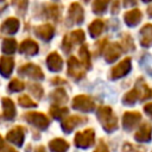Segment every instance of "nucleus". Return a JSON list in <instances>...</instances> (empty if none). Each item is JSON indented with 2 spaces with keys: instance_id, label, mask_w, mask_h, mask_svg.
I'll list each match as a JSON object with an SVG mask.
<instances>
[{
  "instance_id": "nucleus-31",
  "label": "nucleus",
  "mask_w": 152,
  "mask_h": 152,
  "mask_svg": "<svg viewBox=\"0 0 152 152\" xmlns=\"http://www.w3.org/2000/svg\"><path fill=\"white\" fill-rule=\"evenodd\" d=\"M46 12L49 14L50 18H52L53 20H57L58 17H59V13H61V8L57 6V5H49L48 8H46Z\"/></svg>"
},
{
  "instance_id": "nucleus-46",
  "label": "nucleus",
  "mask_w": 152,
  "mask_h": 152,
  "mask_svg": "<svg viewBox=\"0 0 152 152\" xmlns=\"http://www.w3.org/2000/svg\"><path fill=\"white\" fill-rule=\"evenodd\" d=\"M144 2H150V1H152V0H142Z\"/></svg>"
},
{
  "instance_id": "nucleus-27",
  "label": "nucleus",
  "mask_w": 152,
  "mask_h": 152,
  "mask_svg": "<svg viewBox=\"0 0 152 152\" xmlns=\"http://www.w3.org/2000/svg\"><path fill=\"white\" fill-rule=\"evenodd\" d=\"M139 99V94H138V90L137 89H133V90H131V91H128L125 96H124V99H122V102L125 103V104H127V106H131V104H133V103H135V101Z\"/></svg>"
},
{
  "instance_id": "nucleus-5",
  "label": "nucleus",
  "mask_w": 152,
  "mask_h": 152,
  "mask_svg": "<svg viewBox=\"0 0 152 152\" xmlns=\"http://www.w3.org/2000/svg\"><path fill=\"white\" fill-rule=\"evenodd\" d=\"M129 70H131V59L129 58H125L118 65H115L114 68H112L110 76L113 78H119V77L125 76Z\"/></svg>"
},
{
  "instance_id": "nucleus-11",
  "label": "nucleus",
  "mask_w": 152,
  "mask_h": 152,
  "mask_svg": "<svg viewBox=\"0 0 152 152\" xmlns=\"http://www.w3.org/2000/svg\"><path fill=\"white\" fill-rule=\"evenodd\" d=\"M19 74L30 76V77H33V78H43V76H44L43 72H42V70H40V68L37 66V65H34V64L23 65L19 69Z\"/></svg>"
},
{
  "instance_id": "nucleus-41",
  "label": "nucleus",
  "mask_w": 152,
  "mask_h": 152,
  "mask_svg": "<svg viewBox=\"0 0 152 152\" xmlns=\"http://www.w3.org/2000/svg\"><path fill=\"white\" fill-rule=\"evenodd\" d=\"M144 110L146 114H148L150 116H152V103H147L144 106Z\"/></svg>"
},
{
  "instance_id": "nucleus-26",
  "label": "nucleus",
  "mask_w": 152,
  "mask_h": 152,
  "mask_svg": "<svg viewBox=\"0 0 152 152\" xmlns=\"http://www.w3.org/2000/svg\"><path fill=\"white\" fill-rule=\"evenodd\" d=\"M109 4V0H94L93 2V11L96 14H102Z\"/></svg>"
},
{
  "instance_id": "nucleus-3",
  "label": "nucleus",
  "mask_w": 152,
  "mask_h": 152,
  "mask_svg": "<svg viewBox=\"0 0 152 152\" xmlns=\"http://www.w3.org/2000/svg\"><path fill=\"white\" fill-rule=\"evenodd\" d=\"M94 142V131L86 129L84 132H77L75 135V145L81 148H87Z\"/></svg>"
},
{
  "instance_id": "nucleus-10",
  "label": "nucleus",
  "mask_w": 152,
  "mask_h": 152,
  "mask_svg": "<svg viewBox=\"0 0 152 152\" xmlns=\"http://www.w3.org/2000/svg\"><path fill=\"white\" fill-rule=\"evenodd\" d=\"M141 119V115L138 112H127L122 116V126L126 129H131L133 126H135Z\"/></svg>"
},
{
  "instance_id": "nucleus-12",
  "label": "nucleus",
  "mask_w": 152,
  "mask_h": 152,
  "mask_svg": "<svg viewBox=\"0 0 152 152\" xmlns=\"http://www.w3.org/2000/svg\"><path fill=\"white\" fill-rule=\"evenodd\" d=\"M140 44L145 48L152 45V24H146L140 30Z\"/></svg>"
},
{
  "instance_id": "nucleus-30",
  "label": "nucleus",
  "mask_w": 152,
  "mask_h": 152,
  "mask_svg": "<svg viewBox=\"0 0 152 152\" xmlns=\"http://www.w3.org/2000/svg\"><path fill=\"white\" fill-rule=\"evenodd\" d=\"M69 37H70V40L72 44L74 43L78 44V43H82L84 40V32L82 30H76V31H72L69 34Z\"/></svg>"
},
{
  "instance_id": "nucleus-2",
  "label": "nucleus",
  "mask_w": 152,
  "mask_h": 152,
  "mask_svg": "<svg viewBox=\"0 0 152 152\" xmlns=\"http://www.w3.org/2000/svg\"><path fill=\"white\" fill-rule=\"evenodd\" d=\"M72 107L81 112H91L95 108V103L91 97L87 95H78L72 100Z\"/></svg>"
},
{
  "instance_id": "nucleus-16",
  "label": "nucleus",
  "mask_w": 152,
  "mask_h": 152,
  "mask_svg": "<svg viewBox=\"0 0 152 152\" xmlns=\"http://www.w3.org/2000/svg\"><path fill=\"white\" fill-rule=\"evenodd\" d=\"M18 28H19V20L17 18H13V17L7 18L1 25V31L4 33H7V34L15 33L18 31Z\"/></svg>"
},
{
  "instance_id": "nucleus-24",
  "label": "nucleus",
  "mask_w": 152,
  "mask_h": 152,
  "mask_svg": "<svg viewBox=\"0 0 152 152\" xmlns=\"http://www.w3.org/2000/svg\"><path fill=\"white\" fill-rule=\"evenodd\" d=\"M51 99H52L55 106H59V104H63V103L66 102L68 96H66V94H65V91H64L63 89H56V90L52 93Z\"/></svg>"
},
{
  "instance_id": "nucleus-6",
  "label": "nucleus",
  "mask_w": 152,
  "mask_h": 152,
  "mask_svg": "<svg viewBox=\"0 0 152 152\" xmlns=\"http://www.w3.org/2000/svg\"><path fill=\"white\" fill-rule=\"evenodd\" d=\"M69 18L75 24H81L84 19V11L83 7L78 2H72L69 7Z\"/></svg>"
},
{
  "instance_id": "nucleus-48",
  "label": "nucleus",
  "mask_w": 152,
  "mask_h": 152,
  "mask_svg": "<svg viewBox=\"0 0 152 152\" xmlns=\"http://www.w3.org/2000/svg\"><path fill=\"white\" fill-rule=\"evenodd\" d=\"M83 1H86V2H87V1H89V0H83Z\"/></svg>"
},
{
  "instance_id": "nucleus-21",
  "label": "nucleus",
  "mask_w": 152,
  "mask_h": 152,
  "mask_svg": "<svg viewBox=\"0 0 152 152\" xmlns=\"http://www.w3.org/2000/svg\"><path fill=\"white\" fill-rule=\"evenodd\" d=\"M2 108H4V118L5 119L11 120V119L14 118V115H15V108H14L13 102L10 99H7V97L2 99Z\"/></svg>"
},
{
  "instance_id": "nucleus-4",
  "label": "nucleus",
  "mask_w": 152,
  "mask_h": 152,
  "mask_svg": "<svg viewBox=\"0 0 152 152\" xmlns=\"http://www.w3.org/2000/svg\"><path fill=\"white\" fill-rule=\"evenodd\" d=\"M103 52H104V59L108 63H112L118 57H120V55L122 53V48L119 43H112L103 50Z\"/></svg>"
},
{
  "instance_id": "nucleus-45",
  "label": "nucleus",
  "mask_w": 152,
  "mask_h": 152,
  "mask_svg": "<svg viewBox=\"0 0 152 152\" xmlns=\"http://www.w3.org/2000/svg\"><path fill=\"white\" fill-rule=\"evenodd\" d=\"M36 152H45V150H44V147H43V146H39V147L36 150Z\"/></svg>"
},
{
  "instance_id": "nucleus-14",
  "label": "nucleus",
  "mask_w": 152,
  "mask_h": 152,
  "mask_svg": "<svg viewBox=\"0 0 152 152\" xmlns=\"http://www.w3.org/2000/svg\"><path fill=\"white\" fill-rule=\"evenodd\" d=\"M19 51L24 55H27V56H32V55H36L38 52V44L32 40V39H25L20 46H19Z\"/></svg>"
},
{
  "instance_id": "nucleus-35",
  "label": "nucleus",
  "mask_w": 152,
  "mask_h": 152,
  "mask_svg": "<svg viewBox=\"0 0 152 152\" xmlns=\"http://www.w3.org/2000/svg\"><path fill=\"white\" fill-rule=\"evenodd\" d=\"M122 40H124V48L126 49V50H131V49H134V44H133V42H132V39H131V37L128 36V34H126L124 38H122Z\"/></svg>"
},
{
  "instance_id": "nucleus-36",
  "label": "nucleus",
  "mask_w": 152,
  "mask_h": 152,
  "mask_svg": "<svg viewBox=\"0 0 152 152\" xmlns=\"http://www.w3.org/2000/svg\"><path fill=\"white\" fill-rule=\"evenodd\" d=\"M30 89L34 94V96H37V97H40L42 94H43V89H42V87L39 84H31Z\"/></svg>"
},
{
  "instance_id": "nucleus-19",
  "label": "nucleus",
  "mask_w": 152,
  "mask_h": 152,
  "mask_svg": "<svg viewBox=\"0 0 152 152\" xmlns=\"http://www.w3.org/2000/svg\"><path fill=\"white\" fill-rule=\"evenodd\" d=\"M84 120H86V118H82V116H80V115L70 116V118H68L66 120H64V122L62 124V128L68 133V132L72 131L74 127H76L77 125H81Z\"/></svg>"
},
{
  "instance_id": "nucleus-1",
  "label": "nucleus",
  "mask_w": 152,
  "mask_h": 152,
  "mask_svg": "<svg viewBox=\"0 0 152 152\" xmlns=\"http://www.w3.org/2000/svg\"><path fill=\"white\" fill-rule=\"evenodd\" d=\"M97 118L107 132H112L116 128V118L114 116V114L109 107L102 106L97 112Z\"/></svg>"
},
{
  "instance_id": "nucleus-32",
  "label": "nucleus",
  "mask_w": 152,
  "mask_h": 152,
  "mask_svg": "<svg viewBox=\"0 0 152 152\" xmlns=\"http://www.w3.org/2000/svg\"><path fill=\"white\" fill-rule=\"evenodd\" d=\"M10 89L12 91H20L24 89V83L21 81H19L18 78H14L11 83H10Z\"/></svg>"
},
{
  "instance_id": "nucleus-17",
  "label": "nucleus",
  "mask_w": 152,
  "mask_h": 152,
  "mask_svg": "<svg viewBox=\"0 0 152 152\" xmlns=\"http://www.w3.org/2000/svg\"><path fill=\"white\" fill-rule=\"evenodd\" d=\"M7 140L11 141L12 144H15L18 146H20L23 144V140H24V129L21 127H15L14 129L10 131L8 134H7Z\"/></svg>"
},
{
  "instance_id": "nucleus-40",
  "label": "nucleus",
  "mask_w": 152,
  "mask_h": 152,
  "mask_svg": "<svg viewBox=\"0 0 152 152\" xmlns=\"http://www.w3.org/2000/svg\"><path fill=\"white\" fill-rule=\"evenodd\" d=\"M1 152H17L13 147H11V146H7V145H1Z\"/></svg>"
},
{
  "instance_id": "nucleus-44",
  "label": "nucleus",
  "mask_w": 152,
  "mask_h": 152,
  "mask_svg": "<svg viewBox=\"0 0 152 152\" xmlns=\"http://www.w3.org/2000/svg\"><path fill=\"white\" fill-rule=\"evenodd\" d=\"M147 14H148V17H152V6H150L147 8Z\"/></svg>"
},
{
  "instance_id": "nucleus-49",
  "label": "nucleus",
  "mask_w": 152,
  "mask_h": 152,
  "mask_svg": "<svg viewBox=\"0 0 152 152\" xmlns=\"http://www.w3.org/2000/svg\"><path fill=\"white\" fill-rule=\"evenodd\" d=\"M0 1H4V0H0Z\"/></svg>"
},
{
  "instance_id": "nucleus-15",
  "label": "nucleus",
  "mask_w": 152,
  "mask_h": 152,
  "mask_svg": "<svg viewBox=\"0 0 152 152\" xmlns=\"http://www.w3.org/2000/svg\"><path fill=\"white\" fill-rule=\"evenodd\" d=\"M46 64L51 71H59L63 66V61L57 52H51L46 58Z\"/></svg>"
},
{
  "instance_id": "nucleus-38",
  "label": "nucleus",
  "mask_w": 152,
  "mask_h": 152,
  "mask_svg": "<svg viewBox=\"0 0 152 152\" xmlns=\"http://www.w3.org/2000/svg\"><path fill=\"white\" fill-rule=\"evenodd\" d=\"M124 152H138V150L135 146H133L131 144H126L124 146Z\"/></svg>"
},
{
  "instance_id": "nucleus-47",
  "label": "nucleus",
  "mask_w": 152,
  "mask_h": 152,
  "mask_svg": "<svg viewBox=\"0 0 152 152\" xmlns=\"http://www.w3.org/2000/svg\"><path fill=\"white\" fill-rule=\"evenodd\" d=\"M2 145V139H1V137H0V146Z\"/></svg>"
},
{
  "instance_id": "nucleus-34",
  "label": "nucleus",
  "mask_w": 152,
  "mask_h": 152,
  "mask_svg": "<svg viewBox=\"0 0 152 152\" xmlns=\"http://www.w3.org/2000/svg\"><path fill=\"white\" fill-rule=\"evenodd\" d=\"M12 2L19 11H25L27 7V0H12Z\"/></svg>"
},
{
  "instance_id": "nucleus-37",
  "label": "nucleus",
  "mask_w": 152,
  "mask_h": 152,
  "mask_svg": "<svg viewBox=\"0 0 152 152\" xmlns=\"http://www.w3.org/2000/svg\"><path fill=\"white\" fill-rule=\"evenodd\" d=\"M62 45H63V50H64V51H69V50L71 49L72 43H71L69 36H65V37L63 38V44H62Z\"/></svg>"
},
{
  "instance_id": "nucleus-18",
  "label": "nucleus",
  "mask_w": 152,
  "mask_h": 152,
  "mask_svg": "<svg viewBox=\"0 0 152 152\" xmlns=\"http://www.w3.org/2000/svg\"><path fill=\"white\" fill-rule=\"evenodd\" d=\"M13 66H14V61L12 57H1L0 59V72L2 76L8 77L12 71H13Z\"/></svg>"
},
{
  "instance_id": "nucleus-13",
  "label": "nucleus",
  "mask_w": 152,
  "mask_h": 152,
  "mask_svg": "<svg viewBox=\"0 0 152 152\" xmlns=\"http://www.w3.org/2000/svg\"><path fill=\"white\" fill-rule=\"evenodd\" d=\"M141 15L142 14H141V12L138 8H133V10H131V11H128V12L125 13L124 20H125V23L128 26H135V25H138L140 23Z\"/></svg>"
},
{
  "instance_id": "nucleus-9",
  "label": "nucleus",
  "mask_w": 152,
  "mask_h": 152,
  "mask_svg": "<svg viewBox=\"0 0 152 152\" xmlns=\"http://www.w3.org/2000/svg\"><path fill=\"white\" fill-rule=\"evenodd\" d=\"M36 34L43 40H50L55 34V28L51 24H44L34 28Z\"/></svg>"
},
{
  "instance_id": "nucleus-39",
  "label": "nucleus",
  "mask_w": 152,
  "mask_h": 152,
  "mask_svg": "<svg viewBox=\"0 0 152 152\" xmlns=\"http://www.w3.org/2000/svg\"><path fill=\"white\" fill-rule=\"evenodd\" d=\"M95 152H108V147H107V145H106L104 142H101V144H99V146L96 147Z\"/></svg>"
},
{
  "instance_id": "nucleus-8",
  "label": "nucleus",
  "mask_w": 152,
  "mask_h": 152,
  "mask_svg": "<svg viewBox=\"0 0 152 152\" xmlns=\"http://www.w3.org/2000/svg\"><path fill=\"white\" fill-rule=\"evenodd\" d=\"M26 120L30 121L32 125L42 128V129L46 128L48 125H49L48 118L42 113H27L26 114Z\"/></svg>"
},
{
  "instance_id": "nucleus-7",
  "label": "nucleus",
  "mask_w": 152,
  "mask_h": 152,
  "mask_svg": "<svg viewBox=\"0 0 152 152\" xmlns=\"http://www.w3.org/2000/svg\"><path fill=\"white\" fill-rule=\"evenodd\" d=\"M68 72L70 76H72L75 78H81L84 76V70H83L82 65L74 56H71L68 61Z\"/></svg>"
},
{
  "instance_id": "nucleus-20",
  "label": "nucleus",
  "mask_w": 152,
  "mask_h": 152,
  "mask_svg": "<svg viewBox=\"0 0 152 152\" xmlns=\"http://www.w3.org/2000/svg\"><path fill=\"white\" fill-rule=\"evenodd\" d=\"M151 132H152V128L148 124H144L139 131L134 134V138L137 141H140V142H144V141H148L151 139Z\"/></svg>"
},
{
  "instance_id": "nucleus-23",
  "label": "nucleus",
  "mask_w": 152,
  "mask_h": 152,
  "mask_svg": "<svg viewBox=\"0 0 152 152\" xmlns=\"http://www.w3.org/2000/svg\"><path fill=\"white\" fill-rule=\"evenodd\" d=\"M49 147L52 152H65L69 147L68 142L63 139H53L50 141Z\"/></svg>"
},
{
  "instance_id": "nucleus-25",
  "label": "nucleus",
  "mask_w": 152,
  "mask_h": 152,
  "mask_svg": "<svg viewBox=\"0 0 152 152\" xmlns=\"http://www.w3.org/2000/svg\"><path fill=\"white\" fill-rule=\"evenodd\" d=\"M15 49H17V42H15V39H13V38H6L2 42V51L6 55L13 53L15 51Z\"/></svg>"
},
{
  "instance_id": "nucleus-22",
  "label": "nucleus",
  "mask_w": 152,
  "mask_h": 152,
  "mask_svg": "<svg viewBox=\"0 0 152 152\" xmlns=\"http://www.w3.org/2000/svg\"><path fill=\"white\" fill-rule=\"evenodd\" d=\"M104 27V23L101 19H95L94 21H91V24L89 25V33L93 38L99 37L102 33V30Z\"/></svg>"
},
{
  "instance_id": "nucleus-33",
  "label": "nucleus",
  "mask_w": 152,
  "mask_h": 152,
  "mask_svg": "<svg viewBox=\"0 0 152 152\" xmlns=\"http://www.w3.org/2000/svg\"><path fill=\"white\" fill-rule=\"evenodd\" d=\"M19 103L23 106V107H33L36 106V103L30 99V96L27 95H21L19 97Z\"/></svg>"
},
{
  "instance_id": "nucleus-42",
  "label": "nucleus",
  "mask_w": 152,
  "mask_h": 152,
  "mask_svg": "<svg viewBox=\"0 0 152 152\" xmlns=\"http://www.w3.org/2000/svg\"><path fill=\"white\" fill-rule=\"evenodd\" d=\"M122 4L125 7H129V6H134L137 4V0H122Z\"/></svg>"
},
{
  "instance_id": "nucleus-43",
  "label": "nucleus",
  "mask_w": 152,
  "mask_h": 152,
  "mask_svg": "<svg viewBox=\"0 0 152 152\" xmlns=\"http://www.w3.org/2000/svg\"><path fill=\"white\" fill-rule=\"evenodd\" d=\"M119 11V6H118V1H115V4H113V7H112V12L113 13H116Z\"/></svg>"
},
{
  "instance_id": "nucleus-28",
  "label": "nucleus",
  "mask_w": 152,
  "mask_h": 152,
  "mask_svg": "<svg viewBox=\"0 0 152 152\" xmlns=\"http://www.w3.org/2000/svg\"><path fill=\"white\" fill-rule=\"evenodd\" d=\"M80 57H81V62H82V65L83 66H87V68H90V57H89V51L87 49L86 45L81 46L80 49Z\"/></svg>"
},
{
  "instance_id": "nucleus-29",
  "label": "nucleus",
  "mask_w": 152,
  "mask_h": 152,
  "mask_svg": "<svg viewBox=\"0 0 152 152\" xmlns=\"http://www.w3.org/2000/svg\"><path fill=\"white\" fill-rule=\"evenodd\" d=\"M50 113L51 115L55 118V119H62L63 116H65L68 114V108L65 107H59V106H55L50 109Z\"/></svg>"
}]
</instances>
